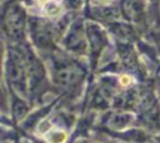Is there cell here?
<instances>
[{"label":"cell","mask_w":160,"mask_h":143,"mask_svg":"<svg viewBox=\"0 0 160 143\" xmlns=\"http://www.w3.org/2000/svg\"><path fill=\"white\" fill-rule=\"evenodd\" d=\"M48 1H49V0H39V3H42V4H44V3H48Z\"/></svg>","instance_id":"cell-3"},{"label":"cell","mask_w":160,"mask_h":143,"mask_svg":"<svg viewBox=\"0 0 160 143\" xmlns=\"http://www.w3.org/2000/svg\"><path fill=\"white\" fill-rule=\"evenodd\" d=\"M121 82H122V84H128L129 78H128V77H122V78H121Z\"/></svg>","instance_id":"cell-2"},{"label":"cell","mask_w":160,"mask_h":143,"mask_svg":"<svg viewBox=\"0 0 160 143\" xmlns=\"http://www.w3.org/2000/svg\"><path fill=\"white\" fill-rule=\"evenodd\" d=\"M65 139H66L65 133H64V132H59V130L52 132L51 135L49 137V140H50L51 143H62Z\"/></svg>","instance_id":"cell-1"}]
</instances>
